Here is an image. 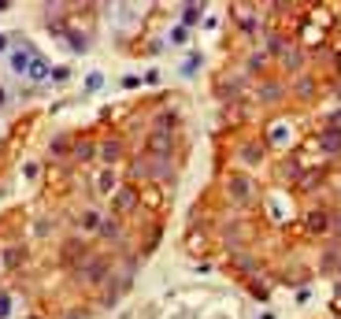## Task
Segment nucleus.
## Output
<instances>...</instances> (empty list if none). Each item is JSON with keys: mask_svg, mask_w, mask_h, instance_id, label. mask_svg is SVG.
Returning a JSON list of instances; mask_svg holds the SVG:
<instances>
[{"mask_svg": "<svg viewBox=\"0 0 341 319\" xmlns=\"http://www.w3.org/2000/svg\"><path fill=\"white\" fill-rule=\"evenodd\" d=\"M34 56H37V52L26 49V45H22V49H11V52H7V60H11V71H15V74H30Z\"/></svg>", "mask_w": 341, "mask_h": 319, "instance_id": "f257e3e1", "label": "nucleus"}, {"mask_svg": "<svg viewBox=\"0 0 341 319\" xmlns=\"http://www.w3.org/2000/svg\"><path fill=\"white\" fill-rule=\"evenodd\" d=\"M30 78H52V67H49V60L45 56H34V64H30Z\"/></svg>", "mask_w": 341, "mask_h": 319, "instance_id": "f03ea898", "label": "nucleus"}, {"mask_svg": "<svg viewBox=\"0 0 341 319\" xmlns=\"http://www.w3.org/2000/svg\"><path fill=\"white\" fill-rule=\"evenodd\" d=\"M170 41H174V45H185V41H189V26H174V30H170Z\"/></svg>", "mask_w": 341, "mask_h": 319, "instance_id": "7ed1b4c3", "label": "nucleus"}, {"mask_svg": "<svg viewBox=\"0 0 341 319\" xmlns=\"http://www.w3.org/2000/svg\"><path fill=\"white\" fill-rule=\"evenodd\" d=\"M197 64H200V56H189V60H185V67H182V71H185V74H193V71H197Z\"/></svg>", "mask_w": 341, "mask_h": 319, "instance_id": "20e7f679", "label": "nucleus"}, {"mask_svg": "<svg viewBox=\"0 0 341 319\" xmlns=\"http://www.w3.org/2000/svg\"><path fill=\"white\" fill-rule=\"evenodd\" d=\"M200 19V7H185V22H197Z\"/></svg>", "mask_w": 341, "mask_h": 319, "instance_id": "39448f33", "label": "nucleus"}, {"mask_svg": "<svg viewBox=\"0 0 341 319\" xmlns=\"http://www.w3.org/2000/svg\"><path fill=\"white\" fill-rule=\"evenodd\" d=\"M85 89H100V74H89V78H85Z\"/></svg>", "mask_w": 341, "mask_h": 319, "instance_id": "423d86ee", "label": "nucleus"}, {"mask_svg": "<svg viewBox=\"0 0 341 319\" xmlns=\"http://www.w3.org/2000/svg\"><path fill=\"white\" fill-rule=\"evenodd\" d=\"M0 52H7V37L4 34H0Z\"/></svg>", "mask_w": 341, "mask_h": 319, "instance_id": "0eeeda50", "label": "nucleus"}, {"mask_svg": "<svg viewBox=\"0 0 341 319\" xmlns=\"http://www.w3.org/2000/svg\"><path fill=\"white\" fill-rule=\"evenodd\" d=\"M0 104H4V85H0Z\"/></svg>", "mask_w": 341, "mask_h": 319, "instance_id": "6e6552de", "label": "nucleus"}]
</instances>
